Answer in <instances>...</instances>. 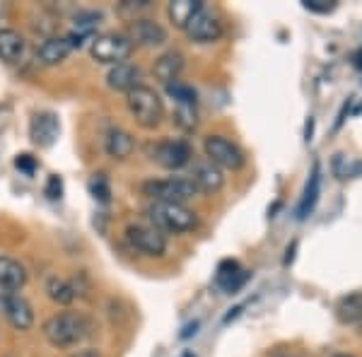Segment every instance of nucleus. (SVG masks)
<instances>
[{"label":"nucleus","mask_w":362,"mask_h":357,"mask_svg":"<svg viewBox=\"0 0 362 357\" xmlns=\"http://www.w3.org/2000/svg\"><path fill=\"white\" fill-rule=\"evenodd\" d=\"M319 193H321V167H319V162H314L312 174H309L307 186H305V193H302V201H300V206H297V220H307L309 215L314 213Z\"/></svg>","instance_id":"obj_20"},{"label":"nucleus","mask_w":362,"mask_h":357,"mask_svg":"<svg viewBox=\"0 0 362 357\" xmlns=\"http://www.w3.org/2000/svg\"><path fill=\"white\" fill-rule=\"evenodd\" d=\"M58 133H61V121H58V116L54 111H39V114L32 116L29 138H32L34 145H39V148H51L58 140Z\"/></svg>","instance_id":"obj_11"},{"label":"nucleus","mask_w":362,"mask_h":357,"mask_svg":"<svg viewBox=\"0 0 362 357\" xmlns=\"http://www.w3.org/2000/svg\"><path fill=\"white\" fill-rule=\"evenodd\" d=\"M90 54L97 63H104V66H119V63H126L128 56L133 54V44L126 34H99V37L92 39L90 44Z\"/></svg>","instance_id":"obj_5"},{"label":"nucleus","mask_w":362,"mask_h":357,"mask_svg":"<svg viewBox=\"0 0 362 357\" xmlns=\"http://www.w3.org/2000/svg\"><path fill=\"white\" fill-rule=\"evenodd\" d=\"M295 249H297V242H293V247H288V256H285V266H290L295 259Z\"/></svg>","instance_id":"obj_37"},{"label":"nucleus","mask_w":362,"mask_h":357,"mask_svg":"<svg viewBox=\"0 0 362 357\" xmlns=\"http://www.w3.org/2000/svg\"><path fill=\"white\" fill-rule=\"evenodd\" d=\"M362 172V162L348 160L346 155H336L334 157V174L338 179H355Z\"/></svg>","instance_id":"obj_27"},{"label":"nucleus","mask_w":362,"mask_h":357,"mask_svg":"<svg viewBox=\"0 0 362 357\" xmlns=\"http://www.w3.org/2000/svg\"><path fill=\"white\" fill-rule=\"evenodd\" d=\"M167 95L174 97V102H177V104H191V107H196V102H198V95H196L194 87L181 83V80L167 85Z\"/></svg>","instance_id":"obj_26"},{"label":"nucleus","mask_w":362,"mask_h":357,"mask_svg":"<svg viewBox=\"0 0 362 357\" xmlns=\"http://www.w3.org/2000/svg\"><path fill=\"white\" fill-rule=\"evenodd\" d=\"M334 357H353V355H346V353H338V355H334Z\"/></svg>","instance_id":"obj_39"},{"label":"nucleus","mask_w":362,"mask_h":357,"mask_svg":"<svg viewBox=\"0 0 362 357\" xmlns=\"http://www.w3.org/2000/svg\"><path fill=\"white\" fill-rule=\"evenodd\" d=\"M184 68H186L184 54H179V51H167V54H162L155 61L153 73H155V78L167 87V85L177 83L181 78V73H184Z\"/></svg>","instance_id":"obj_14"},{"label":"nucleus","mask_w":362,"mask_h":357,"mask_svg":"<svg viewBox=\"0 0 362 357\" xmlns=\"http://www.w3.org/2000/svg\"><path fill=\"white\" fill-rule=\"evenodd\" d=\"M46 295L56 304H61V307H68V304L75 300L73 285H70L68 280L58 278V275H51V278L46 280Z\"/></svg>","instance_id":"obj_24"},{"label":"nucleus","mask_w":362,"mask_h":357,"mask_svg":"<svg viewBox=\"0 0 362 357\" xmlns=\"http://www.w3.org/2000/svg\"><path fill=\"white\" fill-rule=\"evenodd\" d=\"M90 193L95 196V201L104 203V206H107V203L112 201V189H109V181H107V177H104V174H95V177H92V181H90Z\"/></svg>","instance_id":"obj_28"},{"label":"nucleus","mask_w":362,"mask_h":357,"mask_svg":"<svg viewBox=\"0 0 362 357\" xmlns=\"http://www.w3.org/2000/svg\"><path fill=\"white\" fill-rule=\"evenodd\" d=\"M198 326H201V324H198V321H194V324H189V326H186V329H184V331H181V338H184V341H186V338L196 336Z\"/></svg>","instance_id":"obj_33"},{"label":"nucleus","mask_w":362,"mask_h":357,"mask_svg":"<svg viewBox=\"0 0 362 357\" xmlns=\"http://www.w3.org/2000/svg\"><path fill=\"white\" fill-rule=\"evenodd\" d=\"M27 268L13 256L0 254V288L8 292H20L27 285Z\"/></svg>","instance_id":"obj_16"},{"label":"nucleus","mask_w":362,"mask_h":357,"mask_svg":"<svg viewBox=\"0 0 362 357\" xmlns=\"http://www.w3.org/2000/svg\"><path fill=\"white\" fill-rule=\"evenodd\" d=\"M15 167L20 169V172H25L27 177H32L34 172H37V160H34L32 155H27V152H22V155H17L15 157Z\"/></svg>","instance_id":"obj_30"},{"label":"nucleus","mask_w":362,"mask_h":357,"mask_svg":"<svg viewBox=\"0 0 362 357\" xmlns=\"http://www.w3.org/2000/svg\"><path fill=\"white\" fill-rule=\"evenodd\" d=\"M312 136H314V119L309 116V121H307V126H305V140H307V143L312 140Z\"/></svg>","instance_id":"obj_35"},{"label":"nucleus","mask_w":362,"mask_h":357,"mask_svg":"<svg viewBox=\"0 0 362 357\" xmlns=\"http://www.w3.org/2000/svg\"><path fill=\"white\" fill-rule=\"evenodd\" d=\"M198 191L203 193H215L225 186V177H223V169L215 167L210 160H198L194 165V179Z\"/></svg>","instance_id":"obj_15"},{"label":"nucleus","mask_w":362,"mask_h":357,"mask_svg":"<svg viewBox=\"0 0 362 357\" xmlns=\"http://www.w3.org/2000/svg\"><path fill=\"white\" fill-rule=\"evenodd\" d=\"M126 107L133 119H136V124L145 128V131H153L165 119V104H162L160 95L148 85L133 87L126 95Z\"/></svg>","instance_id":"obj_2"},{"label":"nucleus","mask_w":362,"mask_h":357,"mask_svg":"<svg viewBox=\"0 0 362 357\" xmlns=\"http://www.w3.org/2000/svg\"><path fill=\"white\" fill-rule=\"evenodd\" d=\"M3 312L10 326L17 331H29L34 326V309L20 292H8L3 297Z\"/></svg>","instance_id":"obj_12"},{"label":"nucleus","mask_w":362,"mask_h":357,"mask_svg":"<svg viewBox=\"0 0 362 357\" xmlns=\"http://www.w3.org/2000/svg\"><path fill=\"white\" fill-rule=\"evenodd\" d=\"M27 42L17 29H0V61L5 63H20L25 58Z\"/></svg>","instance_id":"obj_18"},{"label":"nucleus","mask_w":362,"mask_h":357,"mask_svg":"<svg viewBox=\"0 0 362 357\" xmlns=\"http://www.w3.org/2000/svg\"><path fill=\"white\" fill-rule=\"evenodd\" d=\"M184 32H186V37L196 44H213L223 37V22L210 13L208 8H203L194 15V20L186 25Z\"/></svg>","instance_id":"obj_10"},{"label":"nucleus","mask_w":362,"mask_h":357,"mask_svg":"<svg viewBox=\"0 0 362 357\" xmlns=\"http://www.w3.org/2000/svg\"><path fill=\"white\" fill-rule=\"evenodd\" d=\"M70 285H73L75 297H87V295H90V290H92V283H90V278H87V273H78Z\"/></svg>","instance_id":"obj_31"},{"label":"nucleus","mask_w":362,"mask_h":357,"mask_svg":"<svg viewBox=\"0 0 362 357\" xmlns=\"http://www.w3.org/2000/svg\"><path fill=\"white\" fill-rule=\"evenodd\" d=\"M42 333L54 348H73L90 336V321L80 312H58L44 321Z\"/></svg>","instance_id":"obj_1"},{"label":"nucleus","mask_w":362,"mask_h":357,"mask_svg":"<svg viewBox=\"0 0 362 357\" xmlns=\"http://www.w3.org/2000/svg\"><path fill=\"white\" fill-rule=\"evenodd\" d=\"M184 357H194V355H191V353H186V355H184Z\"/></svg>","instance_id":"obj_40"},{"label":"nucleus","mask_w":362,"mask_h":357,"mask_svg":"<svg viewBox=\"0 0 362 357\" xmlns=\"http://www.w3.org/2000/svg\"><path fill=\"white\" fill-rule=\"evenodd\" d=\"M126 242L131 244V249H136L138 254L145 256H165L167 251V237L165 232H160L155 225H148V222H136V225L126 227Z\"/></svg>","instance_id":"obj_6"},{"label":"nucleus","mask_w":362,"mask_h":357,"mask_svg":"<svg viewBox=\"0 0 362 357\" xmlns=\"http://www.w3.org/2000/svg\"><path fill=\"white\" fill-rule=\"evenodd\" d=\"M70 51H73V46H70L68 37H49L39 46L37 58L42 66H58L70 56Z\"/></svg>","instance_id":"obj_21"},{"label":"nucleus","mask_w":362,"mask_h":357,"mask_svg":"<svg viewBox=\"0 0 362 357\" xmlns=\"http://www.w3.org/2000/svg\"><path fill=\"white\" fill-rule=\"evenodd\" d=\"M355 66L362 68V51H358V54H355Z\"/></svg>","instance_id":"obj_38"},{"label":"nucleus","mask_w":362,"mask_h":357,"mask_svg":"<svg viewBox=\"0 0 362 357\" xmlns=\"http://www.w3.org/2000/svg\"><path fill=\"white\" fill-rule=\"evenodd\" d=\"M203 150H206V160H210L220 169H232V172H237V169H242L244 162H247L242 148L225 136H208L206 143H203Z\"/></svg>","instance_id":"obj_7"},{"label":"nucleus","mask_w":362,"mask_h":357,"mask_svg":"<svg viewBox=\"0 0 362 357\" xmlns=\"http://www.w3.org/2000/svg\"><path fill=\"white\" fill-rule=\"evenodd\" d=\"M242 309H244V304H239V307H235V309H230V314L225 316L223 319V324H230V321H235L239 314H242Z\"/></svg>","instance_id":"obj_34"},{"label":"nucleus","mask_w":362,"mask_h":357,"mask_svg":"<svg viewBox=\"0 0 362 357\" xmlns=\"http://www.w3.org/2000/svg\"><path fill=\"white\" fill-rule=\"evenodd\" d=\"M107 85L109 90L114 92H131L133 87L140 85V68L133 66V63H119V66H112L107 73Z\"/></svg>","instance_id":"obj_17"},{"label":"nucleus","mask_w":362,"mask_h":357,"mask_svg":"<svg viewBox=\"0 0 362 357\" xmlns=\"http://www.w3.org/2000/svg\"><path fill=\"white\" fill-rule=\"evenodd\" d=\"M150 157L160 167L169 169V172H177V169H184L194 160V150H191V145L186 140H162V143H157L150 150Z\"/></svg>","instance_id":"obj_8"},{"label":"nucleus","mask_w":362,"mask_h":357,"mask_svg":"<svg viewBox=\"0 0 362 357\" xmlns=\"http://www.w3.org/2000/svg\"><path fill=\"white\" fill-rule=\"evenodd\" d=\"M203 8H206V5H203L201 0H174V3H169L167 15L177 29H186V25L194 20V15Z\"/></svg>","instance_id":"obj_22"},{"label":"nucleus","mask_w":362,"mask_h":357,"mask_svg":"<svg viewBox=\"0 0 362 357\" xmlns=\"http://www.w3.org/2000/svg\"><path fill=\"white\" fill-rule=\"evenodd\" d=\"M247 280H249V271H244L235 259H225L218 266V273H215V285L225 295H237L247 285Z\"/></svg>","instance_id":"obj_13"},{"label":"nucleus","mask_w":362,"mask_h":357,"mask_svg":"<svg viewBox=\"0 0 362 357\" xmlns=\"http://www.w3.org/2000/svg\"><path fill=\"white\" fill-rule=\"evenodd\" d=\"M104 150L112 160H128L136 150V138L124 128H112L107 133V140H104Z\"/></svg>","instance_id":"obj_19"},{"label":"nucleus","mask_w":362,"mask_h":357,"mask_svg":"<svg viewBox=\"0 0 362 357\" xmlns=\"http://www.w3.org/2000/svg\"><path fill=\"white\" fill-rule=\"evenodd\" d=\"M145 213H148V218H150V225H155L160 232L184 234L198 227V215L191 208L179 206V203L153 201Z\"/></svg>","instance_id":"obj_3"},{"label":"nucleus","mask_w":362,"mask_h":357,"mask_svg":"<svg viewBox=\"0 0 362 357\" xmlns=\"http://www.w3.org/2000/svg\"><path fill=\"white\" fill-rule=\"evenodd\" d=\"M143 193L153 198V201H160V203H179V206H186V203H189L191 198H196L201 191L196 189V184L191 179L169 177V179L145 181Z\"/></svg>","instance_id":"obj_4"},{"label":"nucleus","mask_w":362,"mask_h":357,"mask_svg":"<svg viewBox=\"0 0 362 357\" xmlns=\"http://www.w3.org/2000/svg\"><path fill=\"white\" fill-rule=\"evenodd\" d=\"M336 316L343 324H358L362 321V292H350L336 302Z\"/></svg>","instance_id":"obj_23"},{"label":"nucleus","mask_w":362,"mask_h":357,"mask_svg":"<svg viewBox=\"0 0 362 357\" xmlns=\"http://www.w3.org/2000/svg\"><path fill=\"white\" fill-rule=\"evenodd\" d=\"M302 5H305V10L317 15H329L336 10V0H305Z\"/></svg>","instance_id":"obj_29"},{"label":"nucleus","mask_w":362,"mask_h":357,"mask_svg":"<svg viewBox=\"0 0 362 357\" xmlns=\"http://www.w3.org/2000/svg\"><path fill=\"white\" fill-rule=\"evenodd\" d=\"M172 121L181 133H194L198 128V111L196 107H191V104H177L172 114Z\"/></svg>","instance_id":"obj_25"},{"label":"nucleus","mask_w":362,"mask_h":357,"mask_svg":"<svg viewBox=\"0 0 362 357\" xmlns=\"http://www.w3.org/2000/svg\"><path fill=\"white\" fill-rule=\"evenodd\" d=\"M290 357H297V355H290Z\"/></svg>","instance_id":"obj_41"},{"label":"nucleus","mask_w":362,"mask_h":357,"mask_svg":"<svg viewBox=\"0 0 362 357\" xmlns=\"http://www.w3.org/2000/svg\"><path fill=\"white\" fill-rule=\"evenodd\" d=\"M70 357H102L97 353V350H78L75 355H70Z\"/></svg>","instance_id":"obj_36"},{"label":"nucleus","mask_w":362,"mask_h":357,"mask_svg":"<svg viewBox=\"0 0 362 357\" xmlns=\"http://www.w3.org/2000/svg\"><path fill=\"white\" fill-rule=\"evenodd\" d=\"M46 196L51 198V201H58V198L63 196V181H61V177H51L49 179V184H46Z\"/></svg>","instance_id":"obj_32"},{"label":"nucleus","mask_w":362,"mask_h":357,"mask_svg":"<svg viewBox=\"0 0 362 357\" xmlns=\"http://www.w3.org/2000/svg\"><path fill=\"white\" fill-rule=\"evenodd\" d=\"M126 37L131 39L133 46L155 49V46L167 44L169 34H167V29L160 25V22L150 20V17H140V20H133L131 25L126 27Z\"/></svg>","instance_id":"obj_9"}]
</instances>
